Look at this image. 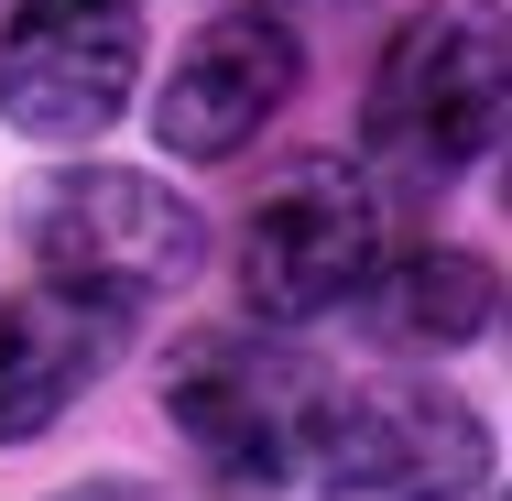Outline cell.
Wrapping results in <instances>:
<instances>
[{"instance_id": "8", "label": "cell", "mask_w": 512, "mask_h": 501, "mask_svg": "<svg viewBox=\"0 0 512 501\" xmlns=\"http://www.w3.org/2000/svg\"><path fill=\"white\" fill-rule=\"evenodd\" d=\"M109 338H120V316L55 295V284L0 295V447H33L44 425H66V403L109 371Z\"/></svg>"}, {"instance_id": "2", "label": "cell", "mask_w": 512, "mask_h": 501, "mask_svg": "<svg viewBox=\"0 0 512 501\" xmlns=\"http://www.w3.org/2000/svg\"><path fill=\"white\" fill-rule=\"evenodd\" d=\"M33 262H44V284L77 305H99V316H142V305L186 295L207 262V218L164 175H131V164H77V175H55L44 197H33Z\"/></svg>"}, {"instance_id": "5", "label": "cell", "mask_w": 512, "mask_h": 501, "mask_svg": "<svg viewBox=\"0 0 512 501\" xmlns=\"http://www.w3.org/2000/svg\"><path fill=\"white\" fill-rule=\"evenodd\" d=\"M142 88V0H0V120L22 142H99Z\"/></svg>"}, {"instance_id": "3", "label": "cell", "mask_w": 512, "mask_h": 501, "mask_svg": "<svg viewBox=\"0 0 512 501\" xmlns=\"http://www.w3.org/2000/svg\"><path fill=\"white\" fill-rule=\"evenodd\" d=\"M480 469H491L480 414L447 382H414V371L327 382L316 371L306 447H295V480L306 491H480Z\"/></svg>"}, {"instance_id": "7", "label": "cell", "mask_w": 512, "mask_h": 501, "mask_svg": "<svg viewBox=\"0 0 512 501\" xmlns=\"http://www.w3.org/2000/svg\"><path fill=\"white\" fill-rule=\"evenodd\" d=\"M295 77H306V44L273 11H218L197 44L175 55V77L153 99V131H164V153L218 164V153H240V142L273 131V109L295 99Z\"/></svg>"}, {"instance_id": "9", "label": "cell", "mask_w": 512, "mask_h": 501, "mask_svg": "<svg viewBox=\"0 0 512 501\" xmlns=\"http://www.w3.org/2000/svg\"><path fill=\"white\" fill-rule=\"evenodd\" d=\"M349 305L393 349H469L491 327V262L480 251H404V262H371V284Z\"/></svg>"}, {"instance_id": "4", "label": "cell", "mask_w": 512, "mask_h": 501, "mask_svg": "<svg viewBox=\"0 0 512 501\" xmlns=\"http://www.w3.org/2000/svg\"><path fill=\"white\" fill-rule=\"evenodd\" d=\"M240 305L273 316V327H306V316H338V305L371 284L382 262V197L338 164V153H306L284 164L251 218H240Z\"/></svg>"}, {"instance_id": "1", "label": "cell", "mask_w": 512, "mask_h": 501, "mask_svg": "<svg viewBox=\"0 0 512 501\" xmlns=\"http://www.w3.org/2000/svg\"><path fill=\"white\" fill-rule=\"evenodd\" d=\"M502 88H512L502 22L469 11V0H425L414 22H393L371 88H360V142H371L382 175H404V186L436 197V186H458V175L491 164Z\"/></svg>"}, {"instance_id": "6", "label": "cell", "mask_w": 512, "mask_h": 501, "mask_svg": "<svg viewBox=\"0 0 512 501\" xmlns=\"http://www.w3.org/2000/svg\"><path fill=\"white\" fill-rule=\"evenodd\" d=\"M164 403H175L186 447L207 458V480H229V491H273V480H295V447H306L316 360L273 349V338H240V327H207V338L175 349Z\"/></svg>"}]
</instances>
